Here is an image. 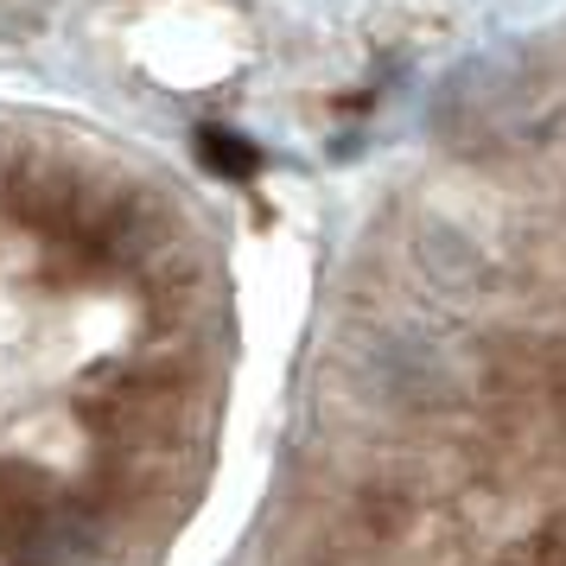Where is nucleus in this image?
Returning <instances> with one entry per match:
<instances>
[{
  "label": "nucleus",
  "mask_w": 566,
  "mask_h": 566,
  "mask_svg": "<svg viewBox=\"0 0 566 566\" xmlns=\"http://www.w3.org/2000/svg\"><path fill=\"white\" fill-rule=\"evenodd\" d=\"M503 566H566V515H554L528 541H515L510 554H503Z\"/></svg>",
  "instance_id": "obj_4"
},
{
  "label": "nucleus",
  "mask_w": 566,
  "mask_h": 566,
  "mask_svg": "<svg viewBox=\"0 0 566 566\" xmlns=\"http://www.w3.org/2000/svg\"><path fill=\"white\" fill-rule=\"evenodd\" d=\"M90 528L39 471L0 464V560L7 566H83Z\"/></svg>",
  "instance_id": "obj_2"
},
{
  "label": "nucleus",
  "mask_w": 566,
  "mask_h": 566,
  "mask_svg": "<svg viewBox=\"0 0 566 566\" xmlns=\"http://www.w3.org/2000/svg\"><path fill=\"white\" fill-rule=\"evenodd\" d=\"M198 159H205V172H217V179H255L261 172V154L230 128H198Z\"/></svg>",
  "instance_id": "obj_3"
},
{
  "label": "nucleus",
  "mask_w": 566,
  "mask_h": 566,
  "mask_svg": "<svg viewBox=\"0 0 566 566\" xmlns=\"http://www.w3.org/2000/svg\"><path fill=\"white\" fill-rule=\"evenodd\" d=\"M7 205L39 235H52L57 249H83V255H108L128 235L122 185L71 154H20L7 179Z\"/></svg>",
  "instance_id": "obj_1"
}]
</instances>
